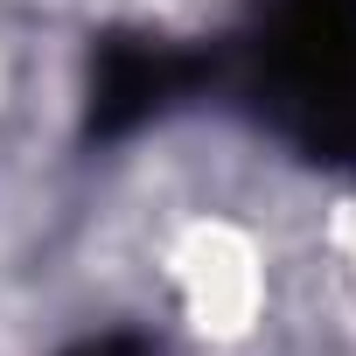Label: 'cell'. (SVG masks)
Here are the masks:
<instances>
[{"instance_id":"obj_3","label":"cell","mask_w":356,"mask_h":356,"mask_svg":"<svg viewBox=\"0 0 356 356\" xmlns=\"http://www.w3.org/2000/svg\"><path fill=\"white\" fill-rule=\"evenodd\" d=\"M63 356H161V349L140 342V335H91V342H77V349H63Z\"/></svg>"},{"instance_id":"obj_2","label":"cell","mask_w":356,"mask_h":356,"mask_svg":"<svg viewBox=\"0 0 356 356\" xmlns=\"http://www.w3.org/2000/svg\"><path fill=\"white\" fill-rule=\"evenodd\" d=\"M217 91V49L161 42V35H105L91 49L84 84V140H126L175 105Z\"/></svg>"},{"instance_id":"obj_1","label":"cell","mask_w":356,"mask_h":356,"mask_svg":"<svg viewBox=\"0 0 356 356\" xmlns=\"http://www.w3.org/2000/svg\"><path fill=\"white\" fill-rule=\"evenodd\" d=\"M210 49L231 105L300 161L356 182V0H252Z\"/></svg>"}]
</instances>
